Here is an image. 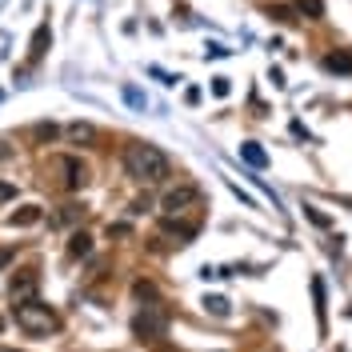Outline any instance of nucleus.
<instances>
[{"mask_svg":"<svg viewBox=\"0 0 352 352\" xmlns=\"http://www.w3.org/2000/svg\"><path fill=\"white\" fill-rule=\"evenodd\" d=\"M124 173L140 184H160L168 176V156L156 144H129L124 148Z\"/></svg>","mask_w":352,"mask_h":352,"instance_id":"obj_1","label":"nucleus"},{"mask_svg":"<svg viewBox=\"0 0 352 352\" xmlns=\"http://www.w3.org/2000/svg\"><path fill=\"white\" fill-rule=\"evenodd\" d=\"M12 316H16V324H21L28 336H48V332L60 329V316H56L48 305H41L36 296L24 300V305H12Z\"/></svg>","mask_w":352,"mask_h":352,"instance_id":"obj_2","label":"nucleus"},{"mask_svg":"<svg viewBox=\"0 0 352 352\" xmlns=\"http://www.w3.org/2000/svg\"><path fill=\"white\" fill-rule=\"evenodd\" d=\"M36 288H41V268H21V272H12L8 296H12V305H24L36 296Z\"/></svg>","mask_w":352,"mask_h":352,"instance_id":"obj_3","label":"nucleus"},{"mask_svg":"<svg viewBox=\"0 0 352 352\" xmlns=\"http://www.w3.org/2000/svg\"><path fill=\"white\" fill-rule=\"evenodd\" d=\"M132 332H136L140 340L164 336V312H160L156 305H144V312H136V320H132Z\"/></svg>","mask_w":352,"mask_h":352,"instance_id":"obj_4","label":"nucleus"},{"mask_svg":"<svg viewBox=\"0 0 352 352\" xmlns=\"http://www.w3.org/2000/svg\"><path fill=\"white\" fill-rule=\"evenodd\" d=\"M200 192L192 188V184H180V188H173L168 197H164V212L168 217H176V212H188V204H197Z\"/></svg>","mask_w":352,"mask_h":352,"instance_id":"obj_5","label":"nucleus"},{"mask_svg":"<svg viewBox=\"0 0 352 352\" xmlns=\"http://www.w3.org/2000/svg\"><path fill=\"white\" fill-rule=\"evenodd\" d=\"M52 164H56V168L65 173V188H68V192H72V188H85L88 176H85V164H80L76 156H56Z\"/></svg>","mask_w":352,"mask_h":352,"instance_id":"obj_6","label":"nucleus"},{"mask_svg":"<svg viewBox=\"0 0 352 352\" xmlns=\"http://www.w3.org/2000/svg\"><path fill=\"white\" fill-rule=\"evenodd\" d=\"M292 12H300L305 21H320L324 16V0H292Z\"/></svg>","mask_w":352,"mask_h":352,"instance_id":"obj_7","label":"nucleus"},{"mask_svg":"<svg viewBox=\"0 0 352 352\" xmlns=\"http://www.w3.org/2000/svg\"><path fill=\"white\" fill-rule=\"evenodd\" d=\"M48 41H52V32H48V24H41V28H36V36H32V48H28V60H32V65L44 56Z\"/></svg>","mask_w":352,"mask_h":352,"instance_id":"obj_8","label":"nucleus"},{"mask_svg":"<svg viewBox=\"0 0 352 352\" xmlns=\"http://www.w3.org/2000/svg\"><path fill=\"white\" fill-rule=\"evenodd\" d=\"M36 220H41V208H36V204H24L21 212L8 217V224H12V228H28V224H36Z\"/></svg>","mask_w":352,"mask_h":352,"instance_id":"obj_9","label":"nucleus"},{"mask_svg":"<svg viewBox=\"0 0 352 352\" xmlns=\"http://www.w3.org/2000/svg\"><path fill=\"white\" fill-rule=\"evenodd\" d=\"M324 68H329V72H352V56L349 52H329V56H324Z\"/></svg>","mask_w":352,"mask_h":352,"instance_id":"obj_10","label":"nucleus"},{"mask_svg":"<svg viewBox=\"0 0 352 352\" xmlns=\"http://www.w3.org/2000/svg\"><path fill=\"white\" fill-rule=\"evenodd\" d=\"M241 156L248 160V164H256V168H264V164H268V153H264L261 144H241Z\"/></svg>","mask_w":352,"mask_h":352,"instance_id":"obj_11","label":"nucleus"},{"mask_svg":"<svg viewBox=\"0 0 352 352\" xmlns=\"http://www.w3.org/2000/svg\"><path fill=\"white\" fill-rule=\"evenodd\" d=\"M68 136H72L76 144H92V140H96V129H92V124H72Z\"/></svg>","mask_w":352,"mask_h":352,"instance_id":"obj_12","label":"nucleus"},{"mask_svg":"<svg viewBox=\"0 0 352 352\" xmlns=\"http://www.w3.org/2000/svg\"><path fill=\"white\" fill-rule=\"evenodd\" d=\"M68 252H72V256H88V252H92L88 232H76V236H72V244H68Z\"/></svg>","mask_w":352,"mask_h":352,"instance_id":"obj_13","label":"nucleus"},{"mask_svg":"<svg viewBox=\"0 0 352 352\" xmlns=\"http://www.w3.org/2000/svg\"><path fill=\"white\" fill-rule=\"evenodd\" d=\"M32 136H36V140H52V136H56V124H36Z\"/></svg>","mask_w":352,"mask_h":352,"instance_id":"obj_14","label":"nucleus"},{"mask_svg":"<svg viewBox=\"0 0 352 352\" xmlns=\"http://www.w3.org/2000/svg\"><path fill=\"white\" fill-rule=\"evenodd\" d=\"M16 197V188H12V184H4V180H0V200H12Z\"/></svg>","mask_w":352,"mask_h":352,"instance_id":"obj_15","label":"nucleus"},{"mask_svg":"<svg viewBox=\"0 0 352 352\" xmlns=\"http://www.w3.org/2000/svg\"><path fill=\"white\" fill-rule=\"evenodd\" d=\"M208 305H212V312H220V316H224V312H228V305H224V300H220V296H212V300H208Z\"/></svg>","mask_w":352,"mask_h":352,"instance_id":"obj_16","label":"nucleus"},{"mask_svg":"<svg viewBox=\"0 0 352 352\" xmlns=\"http://www.w3.org/2000/svg\"><path fill=\"white\" fill-rule=\"evenodd\" d=\"M4 156H12V148H8V144H0V160H4Z\"/></svg>","mask_w":352,"mask_h":352,"instance_id":"obj_17","label":"nucleus"},{"mask_svg":"<svg viewBox=\"0 0 352 352\" xmlns=\"http://www.w3.org/2000/svg\"><path fill=\"white\" fill-rule=\"evenodd\" d=\"M8 261H12V252H0V264H8Z\"/></svg>","mask_w":352,"mask_h":352,"instance_id":"obj_18","label":"nucleus"},{"mask_svg":"<svg viewBox=\"0 0 352 352\" xmlns=\"http://www.w3.org/2000/svg\"><path fill=\"white\" fill-rule=\"evenodd\" d=\"M0 352H16V349H0Z\"/></svg>","mask_w":352,"mask_h":352,"instance_id":"obj_19","label":"nucleus"}]
</instances>
